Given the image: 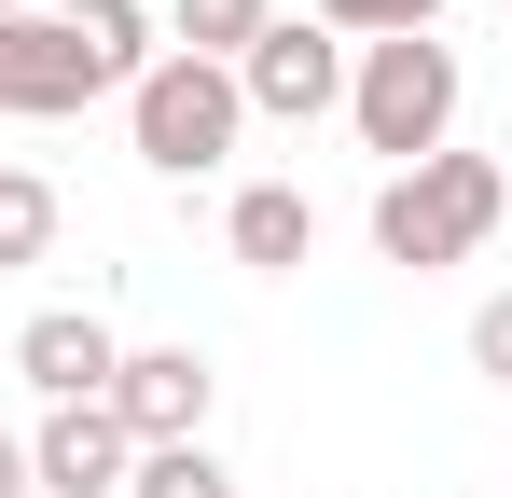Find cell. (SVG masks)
I'll return each instance as SVG.
<instances>
[{"label":"cell","instance_id":"cell-1","mask_svg":"<svg viewBox=\"0 0 512 498\" xmlns=\"http://www.w3.org/2000/svg\"><path fill=\"white\" fill-rule=\"evenodd\" d=\"M153 70V14L139 0H70V14H0V111L14 125H56L97 111L111 83Z\"/></svg>","mask_w":512,"mask_h":498},{"label":"cell","instance_id":"cell-2","mask_svg":"<svg viewBox=\"0 0 512 498\" xmlns=\"http://www.w3.org/2000/svg\"><path fill=\"white\" fill-rule=\"evenodd\" d=\"M499 208H512L499 153H429V166H402V180L374 194V249L416 263V277H443V263H471V249L499 236Z\"/></svg>","mask_w":512,"mask_h":498},{"label":"cell","instance_id":"cell-3","mask_svg":"<svg viewBox=\"0 0 512 498\" xmlns=\"http://www.w3.org/2000/svg\"><path fill=\"white\" fill-rule=\"evenodd\" d=\"M346 125L388 153V180L402 166L443 153V125H457V42H360V70H346Z\"/></svg>","mask_w":512,"mask_h":498},{"label":"cell","instance_id":"cell-4","mask_svg":"<svg viewBox=\"0 0 512 498\" xmlns=\"http://www.w3.org/2000/svg\"><path fill=\"white\" fill-rule=\"evenodd\" d=\"M125 125H139V166L153 180H208V166L236 153L250 97H236V70H208V56H153V70L125 83Z\"/></svg>","mask_w":512,"mask_h":498},{"label":"cell","instance_id":"cell-5","mask_svg":"<svg viewBox=\"0 0 512 498\" xmlns=\"http://www.w3.org/2000/svg\"><path fill=\"white\" fill-rule=\"evenodd\" d=\"M236 97H250L263 125H319V111L346 97V42L319 28V14H305V28H263L250 56H236Z\"/></svg>","mask_w":512,"mask_h":498},{"label":"cell","instance_id":"cell-6","mask_svg":"<svg viewBox=\"0 0 512 498\" xmlns=\"http://www.w3.org/2000/svg\"><path fill=\"white\" fill-rule=\"evenodd\" d=\"M208 360L194 346H125V374H111V415H125V443L153 457V443H208Z\"/></svg>","mask_w":512,"mask_h":498},{"label":"cell","instance_id":"cell-7","mask_svg":"<svg viewBox=\"0 0 512 498\" xmlns=\"http://www.w3.org/2000/svg\"><path fill=\"white\" fill-rule=\"evenodd\" d=\"M125 471H139V443H125L111 402H56L28 429V485L42 498H125Z\"/></svg>","mask_w":512,"mask_h":498},{"label":"cell","instance_id":"cell-8","mask_svg":"<svg viewBox=\"0 0 512 498\" xmlns=\"http://www.w3.org/2000/svg\"><path fill=\"white\" fill-rule=\"evenodd\" d=\"M14 374L42 388V402H111V374H125V346L97 305H42V319L14 332Z\"/></svg>","mask_w":512,"mask_h":498},{"label":"cell","instance_id":"cell-9","mask_svg":"<svg viewBox=\"0 0 512 498\" xmlns=\"http://www.w3.org/2000/svg\"><path fill=\"white\" fill-rule=\"evenodd\" d=\"M222 236H236V263H263V277H291V263L319 249V208H305L291 180H250V194L222 208Z\"/></svg>","mask_w":512,"mask_h":498},{"label":"cell","instance_id":"cell-10","mask_svg":"<svg viewBox=\"0 0 512 498\" xmlns=\"http://www.w3.org/2000/svg\"><path fill=\"white\" fill-rule=\"evenodd\" d=\"M167 28H180V56H208V70H236L263 28H277V0H167Z\"/></svg>","mask_w":512,"mask_h":498},{"label":"cell","instance_id":"cell-11","mask_svg":"<svg viewBox=\"0 0 512 498\" xmlns=\"http://www.w3.org/2000/svg\"><path fill=\"white\" fill-rule=\"evenodd\" d=\"M42 249H56V180L42 166H0V277L42 263Z\"/></svg>","mask_w":512,"mask_h":498},{"label":"cell","instance_id":"cell-12","mask_svg":"<svg viewBox=\"0 0 512 498\" xmlns=\"http://www.w3.org/2000/svg\"><path fill=\"white\" fill-rule=\"evenodd\" d=\"M125 498H236V471H222L208 443H153V457L125 471Z\"/></svg>","mask_w":512,"mask_h":498},{"label":"cell","instance_id":"cell-13","mask_svg":"<svg viewBox=\"0 0 512 498\" xmlns=\"http://www.w3.org/2000/svg\"><path fill=\"white\" fill-rule=\"evenodd\" d=\"M319 28L333 42H416V28H443V0H319Z\"/></svg>","mask_w":512,"mask_h":498},{"label":"cell","instance_id":"cell-14","mask_svg":"<svg viewBox=\"0 0 512 498\" xmlns=\"http://www.w3.org/2000/svg\"><path fill=\"white\" fill-rule=\"evenodd\" d=\"M471 374H499V388H512V291L485 305V319H471Z\"/></svg>","mask_w":512,"mask_h":498},{"label":"cell","instance_id":"cell-15","mask_svg":"<svg viewBox=\"0 0 512 498\" xmlns=\"http://www.w3.org/2000/svg\"><path fill=\"white\" fill-rule=\"evenodd\" d=\"M0 498H42V485H28V443H14V429H0Z\"/></svg>","mask_w":512,"mask_h":498},{"label":"cell","instance_id":"cell-16","mask_svg":"<svg viewBox=\"0 0 512 498\" xmlns=\"http://www.w3.org/2000/svg\"><path fill=\"white\" fill-rule=\"evenodd\" d=\"M0 14H28V0H0Z\"/></svg>","mask_w":512,"mask_h":498}]
</instances>
